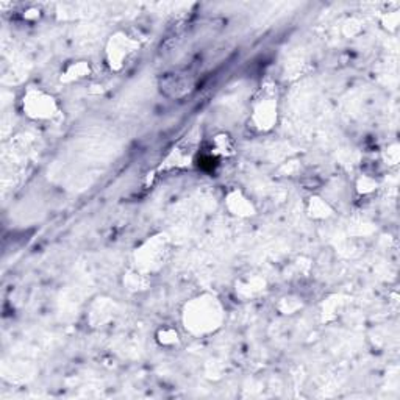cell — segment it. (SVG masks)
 I'll use <instances>...</instances> for the list:
<instances>
[{
	"label": "cell",
	"mask_w": 400,
	"mask_h": 400,
	"mask_svg": "<svg viewBox=\"0 0 400 400\" xmlns=\"http://www.w3.org/2000/svg\"><path fill=\"white\" fill-rule=\"evenodd\" d=\"M222 318L219 305L213 297L195 299L185 313V324L194 333L214 330Z\"/></svg>",
	"instance_id": "cell-1"
},
{
	"label": "cell",
	"mask_w": 400,
	"mask_h": 400,
	"mask_svg": "<svg viewBox=\"0 0 400 400\" xmlns=\"http://www.w3.org/2000/svg\"><path fill=\"white\" fill-rule=\"evenodd\" d=\"M24 111L32 119H49L55 115L57 105L51 96H47L43 91L32 89L24 97Z\"/></svg>",
	"instance_id": "cell-2"
},
{
	"label": "cell",
	"mask_w": 400,
	"mask_h": 400,
	"mask_svg": "<svg viewBox=\"0 0 400 400\" xmlns=\"http://www.w3.org/2000/svg\"><path fill=\"white\" fill-rule=\"evenodd\" d=\"M189 89V82L186 79H183L180 74H174L171 77L164 79V89H171L172 93L171 96H183L186 93V89Z\"/></svg>",
	"instance_id": "cell-4"
},
{
	"label": "cell",
	"mask_w": 400,
	"mask_h": 400,
	"mask_svg": "<svg viewBox=\"0 0 400 400\" xmlns=\"http://www.w3.org/2000/svg\"><path fill=\"white\" fill-rule=\"evenodd\" d=\"M254 119L258 129L263 130L272 127V122L276 121V105H273L269 99H264V103L258 105L255 108Z\"/></svg>",
	"instance_id": "cell-3"
}]
</instances>
